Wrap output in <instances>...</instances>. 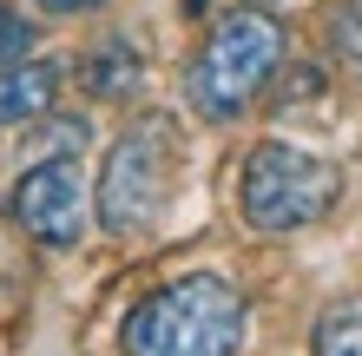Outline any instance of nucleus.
Here are the masks:
<instances>
[{"label":"nucleus","mask_w":362,"mask_h":356,"mask_svg":"<svg viewBox=\"0 0 362 356\" xmlns=\"http://www.w3.org/2000/svg\"><path fill=\"white\" fill-rule=\"evenodd\" d=\"M125 356H238L244 350V297L238 284L191 270V277L152 290L125 317Z\"/></svg>","instance_id":"obj_1"},{"label":"nucleus","mask_w":362,"mask_h":356,"mask_svg":"<svg viewBox=\"0 0 362 356\" xmlns=\"http://www.w3.org/2000/svg\"><path fill=\"white\" fill-rule=\"evenodd\" d=\"M284 53H290V33L276 27L270 13H230V20H218L211 40L198 47V59H191V73H185L191 113L211 119V125H230L238 113H250V99L276 79Z\"/></svg>","instance_id":"obj_2"},{"label":"nucleus","mask_w":362,"mask_h":356,"mask_svg":"<svg viewBox=\"0 0 362 356\" xmlns=\"http://www.w3.org/2000/svg\"><path fill=\"white\" fill-rule=\"evenodd\" d=\"M336 198H343V165L336 159L284 145V139L250 145L244 178H238V205H244L250 231H270V238L303 231V224L336 212Z\"/></svg>","instance_id":"obj_3"},{"label":"nucleus","mask_w":362,"mask_h":356,"mask_svg":"<svg viewBox=\"0 0 362 356\" xmlns=\"http://www.w3.org/2000/svg\"><path fill=\"white\" fill-rule=\"evenodd\" d=\"M172 178H178V125L165 113L132 119L112 139L105 172H99V224L112 238L152 231V218L165 212V198H172Z\"/></svg>","instance_id":"obj_4"},{"label":"nucleus","mask_w":362,"mask_h":356,"mask_svg":"<svg viewBox=\"0 0 362 356\" xmlns=\"http://www.w3.org/2000/svg\"><path fill=\"white\" fill-rule=\"evenodd\" d=\"M7 212H13L20 231L33 244H47V251L79 244V231H86V185H79L73 159H40L7 192Z\"/></svg>","instance_id":"obj_5"},{"label":"nucleus","mask_w":362,"mask_h":356,"mask_svg":"<svg viewBox=\"0 0 362 356\" xmlns=\"http://www.w3.org/2000/svg\"><path fill=\"white\" fill-rule=\"evenodd\" d=\"M53 99H59V67H47V59H7L0 67V125L47 119Z\"/></svg>","instance_id":"obj_6"},{"label":"nucleus","mask_w":362,"mask_h":356,"mask_svg":"<svg viewBox=\"0 0 362 356\" xmlns=\"http://www.w3.org/2000/svg\"><path fill=\"white\" fill-rule=\"evenodd\" d=\"M139 79H145V67H139V53L125 47V40H105L86 67H79V86H86L93 99H132Z\"/></svg>","instance_id":"obj_7"},{"label":"nucleus","mask_w":362,"mask_h":356,"mask_svg":"<svg viewBox=\"0 0 362 356\" xmlns=\"http://www.w3.org/2000/svg\"><path fill=\"white\" fill-rule=\"evenodd\" d=\"M310 356H362V297L329 304L310 330Z\"/></svg>","instance_id":"obj_8"},{"label":"nucleus","mask_w":362,"mask_h":356,"mask_svg":"<svg viewBox=\"0 0 362 356\" xmlns=\"http://www.w3.org/2000/svg\"><path fill=\"white\" fill-rule=\"evenodd\" d=\"M86 139H93L86 119H47L33 139H20V152H27L33 165L40 159H79V152H86Z\"/></svg>","instance_id":"obj_9"},{"label":"nucleus","mask_w":362,"mask_h":356,"mask_svg":"<svg viewBox=\"0 0 362 356\" xmlns=\"http://www.w3.org/2000/svg\"><path fill=\"white\" fill-rule=\"evenodd\" d=\"M329 47H336L343 67L362 73V0H343V7L329 13Z\"/></svg>","instance_id":"obj_10"},{"label":"nucleus","mask_w":362,"mask_h":356,"mask_svg":"<svg viewBox=\"0 0 362 356\" xmlns=\"http://www.w3.org/2000/svg\"><path fill=\"white\" fill-rule=\"evenodd\" d=\"M27 47H33V27H27L13 7H0V67H7V59H20Z\"/></svg>","instance_id":"obj_11"},{"label":"nucleus","mask_w":362,"mask_h":356,"mask_svg":"<svg viewBox=\"0 0 362 356\" xmlns=\"http://www.w3.org/2000/svg\"><path fill=\"white\" fill-rule=\"evenodd\" d=\"M53 13H79V7H99V0H47Z\"/></svg>","instance_id":"obj_12"}]
</instances>
